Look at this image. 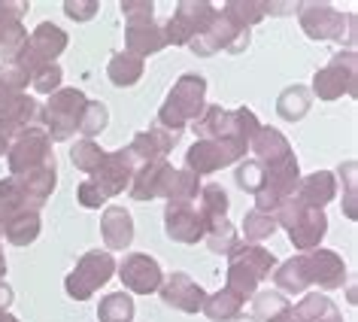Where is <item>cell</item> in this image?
<instances>
[{
  "label": "cell",
  "instance_id": "obj_1",
  "mask_svg": "<svg viewBox=\"0 0 358 322\" xmlns=\"http://www.w3.org/2000/svg\"><path fill=\"white\" fill-rule=\"evenodd\" d=\"M273 280L280 286V292H289V295H301L310 283H316L319 289H340L346 283V265L334 249L319 246L282 262L276 267Z\"/></svg>",
  "mask_w": 358,
  "mask_h": 322
},
{
  "label": "cell",
  "instance_id": "obj_2",
  "mask_svg": "<svg viewBox=\"0 0 358 322\" xmlns=\"http://www.w3.org/2000/svg\"><path fill=\"white\" fill-rule=\"evenodd\" d=\"M203 106H207V79L198 74H182L161 104L158 128L182 134L185 125H192L203 113Z\"/></svg>",
  "mask_w": 358,
  "mask_h": 322
},
{
  "label": "cell",
  "instance_id": "obj_3",
  "mask_svg": "<svg viewBox=\"0 0 358 322\" xmlns=\"http://www.w3.org/2000/svg\"><path fill=\"white\" fill-rule=\"evenodd\" d=\"M201 219H203V240L216 255H231L240 244L237 228L228 219V192L222 186H201Z\"/></svg>",
  "mask_w": 358,
  "mask_h": 322
},
{
  "label": "cell",
  "instance_id": "obj_4",
  "mask_svg": "<svg viewBox=\"0 0 358 322\" xmlns=\"http://www.w3.org/2000/svg\"><path fill=\"white\" fill-rule=\"evenodd\" d=\"M276 267V255H271L264 246L255 244H237V249L228 255V289L240 298H252L267 274Z\"/></svg>",
  "mask_w": 358,
  "mask_h": 322
},
{
  "label": "cell",
  "instance_id": "obj_5",
  "mask_svg": "<svg viewBox=\"0 0 358 322\" xmlns=\"http://www.w3.org/2000/svg\"><path fill=\"white\" fill-rule=\"evenodd\" d=\"M276 225H282L289 231V240L294 249L301 253H310V249H319L322 237L328 234V216L325 210H307L301 207L294 198H285L273 213Z\"/></svg>",
  "mask_w": 358,
  "mask_h": 322
},
{
  "label": "cell",
  "instance_id": "obj_6",
  "mask_svg": "<svg viewBox=\"0 0 358 322\" xmlns=\"http://www.w3.org/2000/svg\"><path fill=\"white\" fill-rule=\"evenodd\" d=\"M88 106V97L83 88H58L55 94H49V104L43 106L40 122L46 125L49 140L64 143L79 131L83 125V113Z\"/></svg>",
  "mask_w": 358,
  "mask_h": 322
},
{
  "label": "cell",
  "instance_id": "obj_7",
  "mask_svg": "<svg viewBox=\"0 0 358 322\" xmlns=\"http://www.w3.org/2000/svg\"><path fill=\"white\" fill-rule=\"evenodd\" d=\"M115 274V258L106 249H92L76 262V267L67 274L64 292L73 301H88L92 295L101 289L103 283H110Z\"/></svg>",
  "mask_w": 358,
  "mask_h": 322
},
{
  "label": "cell",
  "instance_id": "obj_8",
  "mask_svg": "<svg viewBox=\"0 0 358 322\" xmlns=\"http://www.w3.org/2000/svg\"><path fill=\"white\" fill-rule=\"evenodd\" d=\"M249 43H252V31L243 28L240 22H234L225 10H216V19H213V24L207 31L201 34V37H194L189 43V49L194 52V55H201V58H210V55H216L219 49H225V52H246L249 49Z\"/></svg>",
  "mask_w": 358,
  "mask_h": 322
},
{
  "label": "cell",
  "instance_id": "obj_9",
  "mask_svg": "<svg viewBox=\"0 0 358 322\" xmlns=\"http://www.w3.org/2000/svg\"><path fill=\"white\" fill-rule=\"evenodd\" d=\"M358 92V58L355 52H337L331 58V64H325L322 70H316L313 76V92L319 101H337V97H355Z\"/></svg>",
  "mask_w": 358,
  "mask_h": 322
},
{
  "label": "cell",
  "instance_id": "obj_10",
  "mask_svg": "<svg viewBox=\"0 0 358 322\" xmlns=\"http://www.w3.org/2000/svg\"><path fill=\"white\" fill-rule=\"evenodd\" d=\"M6 161H10V176H24L43 164H49V161H55L46 128L34 125V128L15 134L10 140V149H6Z\"/></svg>",
  "mask_w": 358,
  "mask_h": 322
},
{
  "label": "cell",
  "instance_id": "obj_11",
  "mask_svg": "<svg viewBox=\"0 0 358 322\" xmlns=\"http://www.w3.org/2000/svg\"><path fill=\"white\" fill-rule=\"evenodd\" d=\"M213 19H216V6L207 4V0H182V4H176V13L161 24L167 46H189L194 37H201L210 28Z\"/></svg>",
  "mask_w": 358,
  "mask_h": 322
},
{
  "label": "cell",
  "instance_id": "obj_12",
  "mask_svg": "<svg viewBox=\"0 0 358 322\" xmlns=\"http://www.w3.org/2000/svg\"><path fill=\"white\" fill-rule=\"evenodd\" d=\"M249 152L246 143H237V140H194L189 152H185V171L198 174V176H210L222 171V167L234 164Z\"/></svg>",
  "mask_w": 358,
  "mask_h": 322
},
{
  "label": "cell",
  "instance_id": "obj_13",
  "mask_svg": "<svg viewBox=\"0 0 358 322\" xmlns=\"http://www.w3.org/2000/svg\"><path fill=\"white\" fill-rule=\"evenodd\" d=\"M298 183H301V167L294 155L280 161V164H264V183L255 195V210L264 213V216H273L276 207L294 195Z\"/></svg>",
  "mask_w": 358,
  "mask_h": 322
},
{
  "label": "cell",
  "instance_id": "obj_14",
  "mask_svg": "<svg viewBox=\"0 0 358 322\" xmlns=\"http://www.w3.org/2000/svg\"><path fill=\"white\" fill-rule=\"evenodd\" d=\"M67 49V34L58 28V24L52 22H40L34 34L24 43V49L19 52V58H15V64L28 70V76L34 70H40L43 64H55V58L61 52Z\"/></svg>",
  "mask_w": 358,
  "mask_h": 322
},
{
  "label": "cell",
  "instance_id": "obj_15",
  "mask_svg": "<svg viewBox=\"0 0 358 322\" xmlns=\"http://www.w3.org/2000/svg\"><path fill=\"white\" fill-rule=\"evenodd\" d=\"M134 174H137V161H134L128 146H124V149L106 152L103 161H101V167L92 174V183L103 192V198L110 201V198H115V195H122V192L131 189Z\"/></svg>",
  "mask_w": 358,
  "mask_h": 322
},
{
  "label": "cell",
  "instance_id": "obj_16",
  "mask_svg": "<svg viewBox=\"0 0 358 322\" xmlns=\"http://www.w3.org/2000/svg\"><path fill=\"white\" fill-rule=\"evenodd\" d=\"M43 106L24 92H6L0 94V137L13 140L19 131L40 125Z\"/></svg>",
  "mask_w": 358,
  "mask_h": 322
},
{
  "label": "cell",
  "instance_id": "obj_17",
  "mask_svg": "<svg viewBox=\"0 0 358 322\" xmlns=\"http://www.w3.org/2000/svg\"><path fill=\"white\" fill-rule=\"evenodd\" d=\"M301 28L310 40H343L349 15L331 4H301Z\"/></svg>",
  "mask_w": 358,
  "mask_h": 322
},
{
  "label": "cell",
  "instance_id": "obj_18",
  "mask_svg": "<svg viewBox=\"0 0 358 322\" xmlns=\"http://www.w3.org/2000/svg\"><path fill=\"white\" fill-rule=\"evenodd\" d=\"M115 271H119L124 289L134 292V295H152V292L161 289V283H164V271H161V265L149 253L124 255V262L115 265Z\"/></svg>",
  "mask_w": 358,
  "mask_h": 322
},
{
  "label": "cell",
  "instance_id": "obj_19",
  "mask_svg": "<svg viewBox=\"0 0 358 322\" xmlns=\"http://www.w3.org/2000/svg\"><path fill=\"white\" fill-rule=\"evenodd\" d=\"M164 228H167V237L176 240V244H201L203 240V219H201V210L194 207V201H167L164 207Z\"/></svg>",
  "mask_w": 358,
  "mask_h": 322
},
{
  "label": "cell",
  "instance_id": "obj_20",
  "mask_svg": "<svg viewBox=\"0 0 358 322\" xmlns=\"http://www.w3.org/2000/svg\"><path fill=\"white\" fill-rule=\"evenodd\" d=\"M24 13H28V4L22 0H0V61L3 64L19 58V52L28 43V31L22 24Z\"/></svg>",
  "mask_w": 358,
  "mask_h": 322
},
{
  "label": "cell",
  "instance_id": "obj_21",
  "mask_svg": "<svg viewBox=\"0 0 358 322\" xmlns=\"http://www.w3.org/2000/svg\"><path fill=\"white\" fill-rule=\"evenodd\" d=\"M176 176V167L170 164L167 158L161 161H149V164H140L137 174L131 180L128 195L134 201H155V198H167L170 195V183Z\"/></svg>",
  "mask_w": 358,
  "mask_h": 322
},
{
  "label": "cell",
  "instance_id": "obj_22",
  "mask_svg": "<svg viewBox=\"0 0 358 322\" xmlns=\"http://www.w3.org/2000/svg\"><path fill=\"white\" fill-rule=\"evenodd\" d=\"M158 292H161V301H164L167 307L182 310V313H201L203 301H207V292L182 271H173L170 276H164V283H161Z\"/></svg>",
  "mask_w": 358,
  "mask_h": 322
},
{
  "label": "cell",
  "instance_id": "obj_23",
  "mask_svg": "<svg viewBox=\"0 0 358 322\" xmlns=\"http://www.w3.org/2000/svg\"><path fill=\"white\" fill-rule=\"evenodd\" d=\"M176 143H179L176 131H167V128H158L155 125V128H149V131H140L137 137L128 143V152L134 155V161H137V167H140V164H149V161L167 158Z\"/></svg>",
  "mask_w": 358,
  "mask_h": 322
},
{
  "label": "cell",
  "instance_id": "obj_24",
  "mask_svg": "<svg viewBox=\"0 0 358 322\" xmlns=\"http://www.w3.org/2000/svg\"><path fill=\"white\" fill-rule=\"evenodd\" d=\"M101 234L106 244V253H122V249L131 246L134 240V216L128 213V207H103L101 216Z\"/></svg>",
  "mask_w": 358,
  "mask_h": 322
},
{
  "label": "cell",
  "instance_id": "obj_25",
  "mask_svg": "<svg viewBox=\"0 0 358 322\" xmlns=\"http://www.w3.org/2000/svg\"><path fill=\"white\" fill-rule=\"evenodd\" d=\"M334 195H337L334 174H331V171H316V174L303 176L292 198L298 201L301 207H307V210H322L325 204L334 201Z\"/></svg>",
  "mask_w": 358,
  "mask_h": 322
},
{
  "label": "cell",
  "instance_id": "obj_26",
  "mask_svg": "<svg viewBox=\"0 0 358 322\" xmlns=\"http://www.w3.org/2000/svg\"><path fill=\"white\" fill-rule=\"evenodd\" d=\"M249 149L255 152V155H258L255 161H262V164H280V161L294 155V149H292V143L285 140V134L271 128V125H262V128L255 131Z\"/></svg>",
  "mask_w": 358,
  "mask_h": 322
},
{
  "label": "cell",
  "instance_id": "obj_27",
  "mask_svg": "<svg viewBox=\"0 0 358 322\" xmlns=\"http://www.w3.org/2000/svg\"><path fill=\"white\" fill-rule=\"evenodd\" d=\"M167 46V40H164V28L161 24H137V28H128L124 31V52L134 58H149V55H155V52H161Z\"/></svg>",
  "mask_w": 358,
  "mask_h": 322
},
{
  "label": "cell",
  "instance_id": "obj_28",
  "mask_svg": "<svg viewBox=\"0 0 358 322\" xmlns=\"http://www.w3.org/2000/svg\"><path fill=\"white\" fill-rule=\"evenodd\" d=\"M40 228H43L40 210H19L15 216H10L0 225V234L10 240L13 246H28L40 237Z\"/></svg>",
  "mask_w": 358,
  "mask_h": 322
},
{
  "label": "cell",
  "instance_id": "obj_29",
  "mask_svg": "<svg viewBox=\"0 0 358 322\" xmlns=\"http://www.w3.org/2000/svg\"><path fill=\"white\" fill-rule=\"evenodd\" d=\"M243 298H240L237 292H231L228 286L225 289H219V292H213L207 295V301H203V316H207L210 322H231V319H237L240 313H243Z\"/></svg>",
  "mask_w": 358,
  "mask_h": 322
},
{
  "label": "cell",
  "instance_id": "obj_30",
  "mask_svg": "<svg viewBox=\"0 0 358 322\" xmlns=\"http://www.w3.org/2000/svg\"><path fill=\"white\" fill-rule=\"evenodd\" d=\"M143 70H146V67H143L140 58L128 55V52H115L113 61H110V67H106V76H110V83L115 88H131V85L140 83Z\"/></svg>",
  "mask_w": 358,
  "mask_h": 322
},
{
  "label": "cell",
  "instance_id": "obj_31",
  "mask_svg": "<svg viewBox=\"0 0 358 322\" xmlns=\"http://www.w3.org/2000/svg\"><path fill=\"white\" fill-rule=\"evenodd\" d=\"M310 104H313L310 88H303V85H289V88H285V92L280 94V101H276V113H280V119H285V122H301L303 115H307Z\"/></svg>",
  "mask_w": 358,
  "mask_h": 322
},
{
  "label": "cell",
  "instance_id": "obj_32",
  "mask_svg": "<svg viewBox=\"0 0 358 322\" xmlns=\"http://www.w3.org/2000/svg\"><path fill=\"white\" fill-rule=\"evenodd\" d=\"M294 316H298L301 322H325L331 316H337V304L328 298V295H319V292H313V295H303L301 304H294Z\"/></svg>",
  "mask_w": 358,
  "mask_h": 322
},
{
  "label": "cell",
  "instance_id": "obj_33",
  "mask_svg": "<svg viewBox=\"0 0 358 322\" xmlns=\"http://www.w3.org/2000/svg\"><path fill=\"white\" fill-rule=\"evenodd\" d=\"M134 298L128 292H113L97 304V319L101 322H134Z\"/></svg>",
  "mask_w": 358,
  "mask_h": 322
},
{
  "label": "cell",
  "instance_id": "obj_34",
  "mask_svg": "<svg viewBox=\"0 0 358 322\" xmlns=\"http://www.w3.org/2000/svg\"><path fill=\"white\" fill-rule=\"evenodd\" d=\"M222 10H225L234 22L243 24V28L252 31V24H258L267 13H271V4H258V0H228Z\"/></svg>",
  "mask_w": 358,
  "mask_h": 322
},
{
  "label": "cell",
  "instance_id": "obj_35",
  "mask_svg": "<svg viewBox=\"0 0 358 322\" xmlns=\"http://www.w3.org/2000/svg\"><path fill=\"white\" fill-rule=\"evenodd\" d=\"M103 155H106V152L97 146L94 140H85V137L76 140L73 146H70V161H73V167H76V171H83V174H88V176L101 167Z\"/></svg>",
  "mask_w": 358,
  "mask_h": 322
},
{
  "label": "cell",
  "instance_id": "obj_36",
  "mask_svg": "<svg viewBox=\"0 0 358 322\" xmlns=\"http://www.w3.org/2000/svg\"><path fill=\"white\" fill-rule=\"evenodd\" d=\"M19 210H31V207H28V201H24L19 183H15L13 176H6V180H0V225L10 216H15Z\"/></svg>",
  "mask_w": 358,
  "mask_h": 322
},
{
  "label": "cell",
  "instance_id": "obj_37",
  "mask_svg": "<svg viewBox=\"0 0 358 322\" xmlns=\"http://www.w3.org/2000/svg\"><path fill=\"white\" fill-rule=\"evenodd\" d=\"M276 231V219L273 216H264V213L258 210H249L243 216V234H246V244H262Z\"/></svg>",
  "mask_w": 358,
  "mask_h": 322
},
{
  "label": "cell",
  "instance_id": "obj_38",
  "mask_svg": "<svg viewBox=\"0 0 358 322\" xmlns=\"http://www.w3.org/2000/svg\"><path fill=\"white\" fill-rule=\"evenodd\" d=\"M289 307L282 292H255L252 295V319H273L276 313H282Z\"/></svg>",
  "mask_w": 358,
  "mask_h": 322
},
{
  "label": "cell",
  "instance_id": "obj_39",
  "mask_svg": "<svg viewBox=\"0 0 358 322\" xmlns=\"http://www.w3.org/2000/svg\"><path fill=\"white\" fill-rule=\"evenodd\" d=\"M201 195V176L192 174V171H176L173 183H170V195L167 201H194Z\"/></svg>",
  "mask_w": 358,
  "mask_h": 322
},
{
  "label": "cell",
  "instance_id": "obj_40",
  "mask_svg": "<svg viewBox=\"0 0 358 322\" xmlns=\"http://www.w3.org/2000/svg\"><path fill=\"white\" fill-rule=\"evenodd\" d=\"M110 122V110L101 101H88L85 113H83V125H79V134H85V140H94V134H101Z\"/></svg>",
  "mask_w": 358,
  "mask_h": 322
},
{
  "label": "cell",
  "instance_id": "obj_41",
  "mask_svg": "<svg viewBox=\"0 0 358 322\" xmlns=\"http://www.w3.org/2000/svg\"><path fill=\"white\" fill-rule=\"evenodd\" d=\"M264 183V164L255 158H246L237 164V186L249 195H258V189H262Z\"/></svg>",
  "mask_w": 358,
  "mask_h": 322
},
{
  "label": "cell",
  "instance_id": "obj_42",
  "mask_svg": "<svg viewBox=\"0 0 358 322\" xmlns=\"http://www.w3.org/2000/svg\"><path fill=\"white\" fill-rule=\"evenodd\" d=\"M61 79H64V70L58 64H43L40 70L31 74V85L37 88L40 94H55L61 88Z\"/></svg>",
  "mask_w": 358,
  "mask_h": 322
},
{
  "label": "cell",
  "instance_id": "obj_43",
  "mask_svg": "<svg viewBox=\"0 0 358 322\" xmlns=\"http://www.w3.org/2000/svg\"><path fill=\"white\" fill-rule=\"evenodd\" d=\"M122 13H124V22L128 28H137V24H152L155 22V4L152 0H124L122 4Z\"/></svg>",
  "mask_w": 358,
  "mask_h": 322
},
{
  "label": "cell",
  "instance_id": "obj_44",
  "mask_svg": "<svg viewBox=\"0 0 358 322\" xmlns=\"http://www.w3.org/2000/svg\"><path fill=\"white\" fill-rule=\"evenodd\" d=\"M0 83H3L6 92H24V85L31 83V76L24 67L10 61V64H0Z\"/></svg>",
  "mask_w": 358,
  "mask_h": 322
},
{
  "label": "cell",
  "instance_id": "obj_45",
  "mask_svg": "<svg viewBox=\"0 0 358 322\" xmlns=\"http://www.w3.org/2000/svg\"><path fill=\"white\" fill-rule=\"evenodd\" d=\"M76 201L83 204L85 210H101V207H106V198H103V192L97 189V186H94L92 180L79 183V189H76Z\"/></svg>",
  "mask_w": 358,
  "mask_h": 322
},
{
  "label": "cell",
  "instance_id": "obj_46",
  "mask_svg": "<svg viewBox=\"0 0 358 322\" xmlns=\"http://www.w3.org/2000/svg\"><path fill=\"white\" fill-rule=\"evenodd\" d=\"M97 10H101V6H97V0H67V4H64V13H67L73 22H88V19H94Z\"/></svg>",
  "mask_w": 358,
  "mask_h": 322
},
{
  "label": "cell",
  "instance_id": "obj_47",
  "mask_svg": "<svg viewBox=\"0 0 358 322\" xmlns=\"http://www.w3.org/2000/svg\"><path fill=\"white\" fill-rule=\"evenodd\" d=\"M346 189H349V201H346V216L349 219H355L358 213H355V164L349 161V183H346Z\"/></svg>",
  "mask_w": 358,
  "mask_h": 322
},
{
  "label": "cell",
  "instance_id": "obj_48",
  "mask_svg": "<svg viewBox=\"0 0 358 322\" xmlns=\"http://www.w3.org/2000/svg\"><path fill=\"white\" fill-rule=\"evenodd\" d=\"M10 304H13V289L0 280V316H3V313H10Z\"/></svg>",
  "mask_w": 358,
  "mask_h": 322
},
{
  "label": "cell",
  "instance_id": "obj_49",
  "mask_svg": "<svg viewBox=\"0 0 358 322\" xmlns=\"http://www.w3.org/2000/svg\"><path fill=\"white\" fill-rule=\"evenodd\" d=\"M267 322H301V319L294 316V310H292V304H289V307H285L282 313H276V316H273V319H267Z\"/></svg>",
  "mask_w": 358,
  "mask_h": 322
},
{
  "label": "cell",
  "instance_id": "obj_50",
  "mask_svg": "<svg viewBox=\"0 0 358 322\" xmlns=\"http://www.w3.org/2000/svg\"><path fill=\"white\" fill-rule=\"evenodd\" d=\"M6 149H10V140L0 137V155H6Z\"/></svg>",
  "mask_w": 358,
  "mask_h": 322
},
{
  "label": "cell",
  "instance_id": "obj_51",
  "mask_svg": "<svg viewBox=\"0 0 358 322\" xmlns=\"http://www.w3.org/2000/svg\"><path fill=\"white\" fill-rule=\"evenodd\" d=\"M231 322H258V319H252V316H243V313H240L237 319H231Z\"/></svg>",
  "mask_w": 358,
  "mask_h": 322
},
{
  "label": "cell",
  "instance_id": "obj_52",
  "mask_svg": "<svg viewBox=\"0 0 358 322\" xmlns=\"http://www.w3.org/2000/svg\"><path fill=\"white\" fill-rule=\"evenodd\" d=\"M0 322H19V319H15L13 313H3V316H0Z\"/></svg>",
  "mask_w": 358,
  "mask_h": 322
},
{
  "label": "cell",
  "instance_id": "obj_53",
  "mask_svg": "<svg viewBox=\"0 0 358 322\" xmlns=\"http://www.w3.org/2000/svg\"><path fill=\"white\" fill-rule=\"evenodd\" d=\"M325 322H343V316L337 313V316H331V319H325Z\"/></svg>",
  "mask_w": 358,
  "mask_h": 322
},
{
  "label": "cell",
  "instance_id": "obj_54",
  "mask_svg": "<svg viewBox=\"0 0 358 322\" xmlns=\"http://www.w3.org/2000/svg\"><path fill=\"white\" fill-rule=\"evenodd\" d=\"M0 94H6V88H3V83H0Z\"/></svg>",
  "mask_w": 358,
  "mask_h": 322
}]
</instances>
